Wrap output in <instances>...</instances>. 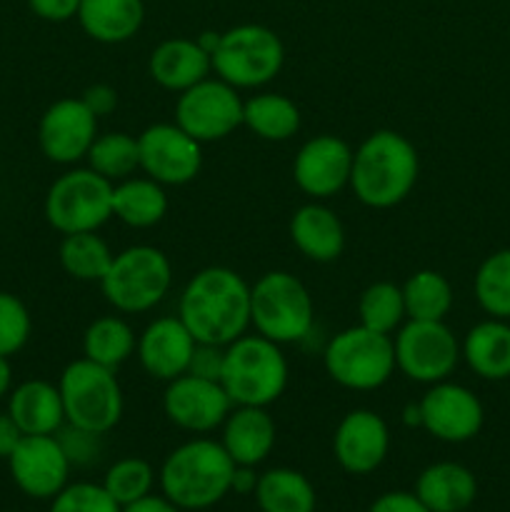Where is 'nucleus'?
<instances>
[{
    "mask_svg": "<svg viewBox=\"0 0 510 512\" xmlns=\"http://www.w3.org/2000/svg\"><path fill=\"white\" fill-rule=\"evenodd\" d=\"M178 318L195 343L225 348L250 325V285L230 268L200 270L180 295Z\"/></svg>",
    "mask_w": 510,
    "mask_h": 512,
    "instance_id": "1",
    "label": "nucleus"
},
{
    "mask_svg": "<svg viewBox=\"0 0 510 512\" xmlns=\"http://www.w3.org/2000/svg\"><path fill=\"white\" fill-rule=\"evenodd\" d=\"M418 170V150L405 135L395 130H375L353 153L350 188L368 208H393L415 188Z\"/></svg>",
    "mask_w": 510,
    "mask_h": 512,
    "instance_id": "2",
    "label": "nucleus"
},
{
    "mask_svg": "<svg viewBox=\"0 0 510 512\" xmlns=\"http://www.w3.org/2000/svg\"><path fill=\"white\" fill-rule=\"evenodd\" d=\"M235 463L223 443L195 438L175 448L160 468V488L180 510H208L218 505L233 485Z\"/></svg>",
    "mask_w": 510,
    "mask_h": 512,
    "instance_id": "3",
    "label": "nucleus"
},
{
    "mask_svg": "<svg viewBox=\"0 0 510 512\" xmlns=\"http://www.w3.org/2000/svg\"><path fill=\"white\" fill-rule=\"evenodd\" d=\"M220 385L233 405L268 408L288 388V360L273 340L240 335L225 345Z\"/></svg>",
    "mask_w": 510,
    "mask_h": 512,
    "instance_id": "4",
    "label": "nucleus"
},
{
    "mask_svg": "<svg viewBox=\"0 0 510 512\" xmlns=\"http://www.w3.org/2000/svg\"><path fill=\"white\" fill-rule=\"evenodd\" d=\"M315 320L313 298L295 275L270 270L250 285V325L278 345L310 335Z\"/></svg>",
    "mask_w": 510,
    "mask_h": 512,
    "instance_id": "5",
    "label": "nucleus"
},
{
    "mask_svg": "<svg viewBox=\"0 0 510 512\" xmlns=\"http://www.w3.org/2000/svg\"><path fill=\"white\" fill-rule=\"evenodd\" d=\"M65 423L88 433L105 435L123 418V390L115 370L88 358L73 360L60 375Z\"/></svg>",
    "mask_w": 510,
    "mask_h": 512,
    "instance_id": "6",
    "label": "nucleus"
},
{
    "mask_svg": "<svg viewBox=\"0 0 510 512\" xmlns=\"http://www.w3.org/2000/svg\"><path fill=\"white\" fill-rule=\"evenodd\" d=\"M170 283L173 268L168 255L153 245H133L115 255L100 288L120 313H145L168 295Z\"/></svg>",
    "mask_w": 510,
    "mask_h": 512,
    "instance_id": "7",
    "label": "nucleus"
},
{
    "mask_svg": "<svg viewBox=\"0 0 510 512\" xmlns=\"http://www.w3.org/2000/svg\"><path fill=\"white\" fill-rule=\"evenodd\" d=\"M215 75L238 88H260L283 70L285 48L265 25L245 23L220 33V43L210 55Z\"/></svg>",
    "mask_w": 510,
    "mask_h": 512,
    "instance_id": "8",
    "label": "nucleus"
},
{
    "mask_svg": "<svg viewBox=\"0 0 510 512\" xmlns=\"http://www.w3.org/2000/svg\"><path fill=\"white\" fill-rule=\"evenodd\" d=\"M45 218L58 233H88L113 218V183L93 168L60 175L45 195Z\"/></svg>",
    "mask_w": 510,
    "mask_h": 512,
    "instance_id": "9",
    "label": "nucleus"
},
{
    "mask_svg": "<svg viewBox=\"0 0 510 512\" xmlns=\"http://www.w3.org/2000/svg\"><path fill=\"white\" fill-rule=\"evenodd\" d=\"M395 368L393 338L363 325L338 333L325 348V370L348 390H378Z\"/></svg>",
    "mask_w": 510,
    "mask_h": 512,
    "instance_id": "10",
    "label": "nucleus"
},
{
    "mask_svg": "<svg viewBox=\"0 0 510 512\" xmlns=\"http://www.w3.org/2000/svg\"><path fill=\"white\" fill-rule=\"evenodd\" d=\"M395 365L415 383H440L455 370L460 345L443 320H410L395 335Z\"/></svg>",
    "mask_w": 510,
    "mask_h": 512,
    "instance_id": "11",
    "label": "nucleus"
},
{
    "mask_svg": "<svg viewBox=\"0 0 510 512\" xmlns=\"http://www.w3.org/2000/svg\"><path fill=\"white\" fill-rule=\"evenodd\" d=\"M175 125L200 145L223 140L243 125V100L225 80L205 78L180 93L175 103Z\"/></svg>",
    "mask_w": 510,
    "mask_h": 512,
    "instance_id": "12",
    "label": "nucleus"
},
{
    "mask_svg": "<svg viewBox=\"0 0 510 512\" xmlns=\"http://www.w3.org/2000/svg\"><path fill=\"white\" fill-rule=\"evenodd\" d=\"M140 168L160 185H185L203 168V150L175 123H155L138 135Z\"/></svg>",
    "mask_w": 510,
    "mask_h": 512,
    "instance_id": "13",
    "label": "nucleus"
},
{
    "mask_svg": "<svg viewBox=\"0 0 510 512\" xmlns=\"http://www.w3.org/2000/svg\"><path fill=\"white\" fill-rule=\"evenodd\" d=\"M8 465L15 485L28 498L53 500L68 485L70 460L55 435H23Z\"/></svg>",
    "mask_w": 510,
    "mask_h": 512,
    "instance_id": "14",
    "label": "nucleus"
},
{
    "mask_svg": "<svg viewBox=\"0 0 510 512\" xmlns=\"http://www.w3.org/2000/svg\"><path fill=\"white\" fill-rule=\"evenodd\" d=\"M230 408L233 403L218 380H205L190 373L170 380L163 395V410L170 423L190 433H210L220 428Z\"/></svg>",
    "mask_w": 510,
    "mask_h": 512,
    "instance_id": "15",
    "label": "nucleus"
},
{
    "mask_svg": "<svg viewBox=\"0 0 510 512\" xmlns=\"http://www.w3.org/2000/svg\"><path fill=\"white\" fill-rule=\"evenodd\" d=\"M98 138V118L83 98H63L50 105L38 125L40 150L58 165L78 163Z\"/></svg>",
    "mask_w": 510,
    "mask_h": 512,
    "instance_id": "16",
    "label": "nucleus"
},
{
    "mask_svg": "<svg viewBox=\"0 0 510 512\" xmlns=\"http://www.w3.org/2000/svg\"><path fill=\"white\" fill-rule=\"evenodd\" d=\"M418 405L423 428L443 443H465L483 428V405L463 385L433 383Z\"/></svg>",
    "mask_w": 510,
    "mask_h": 512,
    "instance_id": "17",
    "label": "nucleus"
},
{
    "mask_svg": "<svg viewBox=\"0 0 510 512\" xmlns=\"http://www.w3.org/2000/svg\"><path fill=\"white\" fill-rule=\"evenodd\" d=\"M353 150L338 135H315L298 150L293 163L295 185L310 198H333L350 183Z\"/></svg>",
    "mask_w": 510,
    "mask_h": 512,
    "instance_id": "18",
    "label": "nucleus"
},
{
    "mask_svg": "<svg viewBox=\"0 0 510 512\" xmlns=\"http://www.w3.org/2000/svg\"><path fill=\"white\" fill-rule=\"evenodd\" d=\"M390 450L388 423L373 410H350L333 435V453L350 475H368L383 465Z\"/></svg>",
    "mask_w": 510,
    "mask_h": 512,
    "instance_id": "19",
    "label": "nucleus"
},
{
    "mask_svg": "<svg viewBox=\"0 0 510 512\" xmlns=\"http://www.w3.org/2000/svg\"><path fill=\"white\" fill-rule=\"evenodd\" d=\"M138 360L155 380H175L188 373L195 350V338L180 318H158L138 338Z\"/></svg>",
    "mask_w": 510,
    "mask_h": 512,
    "instance_id": "20",
    "label": "nucleus"
},
{
    "mask_svg": "<svg viewBox=\"0 0 510 512\" xmlns=\"http://www.w3.org/2000/svg\"><path fill=\"white\" fill-rule=\"evenodd\" d=\"M223 448L235 465L263 463L275 448V423L265 408L255 405H238L230 410L223 423Z\"/></svg>",
    "mask_w": 510,
    "mask_h": 512,
    "instance_id": "21",
    "label": "nucleus"
},
{
    "mask_svg": "<svg viewBox=\"0 0 510 512\" xmlns=\"http://www.w3.org/2000/svg\"><path fill=\"white\" fill-rule=\"evenodd\" d=\"M290 240L308 260L333 263L345 248V228L333 210L308 203L290 218Z\"/></svg>",
    "mask_w": 510,
    "mask_h": 512,
    "instance_id": "22",
    "label": "nucleus"
},
{
    "mask_svg": "<svg viewBox=\"0 0 510 512\" xmlns=\"http://www.w3.org/2000/svg\"><path fill=\"white\" fill-rule=\"evenodd\" d=\"M148 68L160 88L183 93L208 78L213 63H210V55L198 45V40L170 38L153 50Z\"/></svg>",
    "mask_w": 510,
    "mask_h": 512,
    "instance_id": "23",
    "label": "nucleus"
},
{
    "mask_svg": "<svg viewBox=\"0 0 510 512\" xmlns=\"http://www.w3.org/2000/svg\"><path fill=\"white\" fill-rule=\"evenodd\" d=\"M415 495L430 512H463L478 495L475 475L460 463H433L418 475Z\"/></svg>",
    "mask_w": 510,
    "mask_h": 512,
    "instance_id": "24",
    "label": "nucleus"
},
{
    "mask_svg": "<svg viewBox=\"0 0 510 512\" xmlns=\"http://www.w3.org/2000/svg\"><path fill=\"white\" fill-rule=\"evenodd\" d=\"M8 413L23 435H55L65 423L60 390L45 380H28L18 385L10 395Z\"/></svg>",
    "mask_w": 510,
    "mask_h": 512,
    "instance_id": "25",
    "label": "nucleus"
},
{
    "mask_svg": "<svg viewBox=\"0 0 510 512\" xmlns=\"http://www.w3.org/2000/svg\"><path fill=\"white\" fill-rule=\"evenodd\" d=\"M75 18L98 43H125L145 20L143 0H80Z\"/></svg>",
    "mask_w": 510,
    "mask_h": 512,
    "instance_id": "26",
    "label": "nucleus"
},
{
    "mask_svg": "<svg viewBox=\"0 0 510 512\" xmlns=\"http://www.w3.org/2000/svg\"><path fill=\"white\" fill-rule=\"evenodd\" d=\"M463 355L480 378H510V325H505L503 320H485L475 325L465 335Z\"/></svg>",
    "mask_w": 510,
    "mask_h": 512,
    "instance_id": "27",
    "label": "nucleus"
},
{
    "mask_svg": "<svg viewBox=\"0 0 510 512\" xmlns=\"http://www.w3.org/2000/svg\"><path fill=\"white\" fill-rule=\"evenodd\" d=\"M168 213V195L153 178H125L113 185V215L130 228H153Z\"/></svg>",
    "mask_w": 510,
    "mask_h": 512,
    "instance_id": "28",
    "label": "nucleus"
},
{
    "mask_svg": "<svg viewBox=\"0 0 510 512\" xmlns=\"http://www.w3.org/2000/svg\"><path fill=\"white\" fill-rule=\"evenodd\" d=\"M255 500L263 512H315V488L303 473L290 468H273L258 475Z\"/></svg>",
    "mask_w": 510,
    "mask_h": 512,
    "instance_id": "29",
    "label": "nucleus"
},
{
    "mask_svg": "<svg viewBox=\"0 0 510 512\" xmlns=\"http://www.w3.org/2000/svg\"><path fill=\"white\" fill-rule=\"evenodd\" d=\"M243 125H248L258 138L283 143L300 130V110L285 95H255L243 103Z\"/></svg>",
    "mask_w": 510,
    "mask_h": 512,
    "instance_id": "30",
    "label": "nucleus"
},
{
    "mask_svg": "<svg viewBox=\"0 0 510 512\" xmlns=\"http://www.w3.org/2000/svg\"><path fill=\"white\" fill-rule=\"evenodd\" d=\"M135 345L138 340H135L133 328L115 315L93 320L83 335L85 358L110 370L120 368L135 353Z\"/></svg>",
    "mask_w": 510,
    "mask_h": 512,
    "instance_id": "31",
    "label": "nucleus"
},
{
    "mask_svg": "<svg viewBox=\"0 0 510 512\" xmlns=\"http://www.w3.org/2000/svg\"><path fill=\"white\" fill-rule=\"evenodd\" d=\"M405 318L410 320H443L453 305V288L445 275L435 270H418L403 285Z\"/></svg>",
    "mask_w": 510,
    "mask_h": 512,
    "instance_id": "32",
    "label": "nucleus"
},
{
    "mask_svg": "<svg viewBox=\"0 0 510 512\" xmlns=\"http://www.w3.org/2000/svg\"><path fill=\"white\" fill-rule=\"evenodd\" d=\"M115 255L95 230L65 235L60 243V265L75 280H103Z\"/></svg>",
    "mask_w": 510,
    "mask_h": 512,
    "instance_id": "33",
    "label": "nucleus"
},
{
    "mask_svg": "<svg viewBox=\"0 0 510 512\" xmlns=\"http://www.w3.org/2000/svg\"><path fill=\"white\" fill-rule=\"evenodd\" d=\"M88 165L98 175L113 180H125L133 175L135 168H140V150L138 138L128 133H105L93 140L88 150Z\"/></svg>",
    "mask_w": 510,
    "mask_h": 512,
    "instance_id": "34",
    "label": "nucleus"
},
{
    "mask_svg": "<svg viewBox=\"0 0 510 512\" xmlns=\"http://www.w3.org/2000/svg\"><path fill=\"white\" fill-rule=\"evenodd\" d=\"M360 325L375 333L390 335L405 318L403 288L395 283H373L363 290L358 303Z\"/></svg>",
    "mask_w": 510,
    "mask_h": 512,
    "instance_id": "35",
    "label": "nucleus"
},
{
    "mask_svg": "<svg viewBox=\"0 0 510 512\" xmlns=\"http://www.w3.org/2000/svg\"><path fill=\"white\" fill-rule=\"evenodd\" d=\"M475 298L485 313L510 318V250L490 255L475 275Z\"/></svg>",
    "mask_w": 510,
    "mask_h": 512,
    "instance_id": "36",
    "label": "nucleus"
},
{
    "mask_svg": "<svg viewBox=\"0 0 510 512\" xmlns=\"http://www.w3.org/2000/svg\"><path fill=\"white\" fill-rule=\"evenodd\" d=\"M155 483V473L148 460L143 458H123L110 465L105 473L103 488L108 490L110 498L123 508V505L135 503V500L150 495Z\"/></svg>",
    "mask_w": 510,
    "mask_h": 512,
    "instance_id": "37",
    "label": "nucleus"
},
{
    "mask_svg": "<svg viewBox=\"0 0 510 512\" xmlns=\"http://www.w3.org/2000/svg\"><path fill=\"white\" fill-rule=\"evenodd\" d=\"M48 512H120V505L103 485L73 483L55 495Z\"/></svg>",
    "mask_w": 510,
    "mask_h": 512,
    "instance_id": "38",
    "label": "nucleus"
},
{
    "mask_svg": "<svg viewBox=\"0 0 510 512\" xmlns=\"http://www.w3.org/2000/svg\"><path fill=\"white\" fill-rule=\"evenodd\" d=\"M30 338V313L15 295L0 293V355H15Z\"/></svg>",
    "mask_w": 510,
    "mask_h": 512,
    "instance_id": "39",
    "label": "nucleus"
},
{
    "mask_svg": "<svg viewBox=\"0 0 510 512\" xmlns=\"http://www.w3.org/2000/svg\"><path fill=\"white\" fill-rule=\"evenodd\" d=\"M55 438H58L60 445H63L70 465H88V463H93L100 453V448H98L100 435L88 433V430H80V428H73V425H68L65 430L60 428Z\"/></svg>",
    "mask_w": 510,
    "mask_h": 512,
    "instance_id": "40",
    "label": "nucleus"
},
{
    "mask_svg": "<svg viewBox=\"0 0 510 512\" xmlns=\"http://www.w3.org/2000/svg\"><path fill=\"white\" fill-rule=\"evenodd\" d=\"M223 358H225V348H220V345L195 343L193 358H190V365H188V373L198 375V378H205V380H218L220 383V373H223Z\"/></svg>",
    "mask_w": 510,
    "mask_h": 512,
    "instance_id": "41",
    "label": "nucleus"
},
{
    "mask_svg": "<svg viewBox=\"0 0 510 512\" xmlns=\"http://www.w3.org/2000/svg\"><path fill=\"white\" fill-rule=\"evenodd\" d=\"M368 512H430L423 505V500L415 493H405V490H393V493H383L380 498L373 500Z\"/></svg>",
    "mask_w": 510,
    "mask_h": 512,
    "instance_id": "42",
    "label": "nucleus"
},
{
    "mask_svg": "<svg viewBox=\"0 0 510 512\" xmlns=\"http://www.w3.org/2000/svg\"><path fill=\"white\" fill-rule=\"evenodd\" d=\"M28 5L38 18L50 20V23H65L78 15L80 0H28Z\"/></svg>",
    "mask_w": 510,
    "mask_h": 512,
    "instance_id": "43",
    "label": "nucleus"
},
{
    "mask_svg": "<svg viewBox=\"0 0 510 512\" xmlns=\"http://www.w3.org/2000/svg\"><path fill=\"white\" fill-rule=\"evenodd\" d=\"M83 103L88 105L90 113H93L95 118H100V115L113 113L115 105H118V93L105 83L90 85V88L83 93Z\"/></svg>",
    "mask_w": 510,
    "mask_h": 512,
    "instance_id": "44",
    "label": "nucleus"
},
{
    "mask_svg": "<svg viewBox=\"0 0 510 512\" xmlns=\"http://www.w3.org/2000/svg\"><path fill=\"white\" fill-rule=\"evenodd\" d=\"M20 440H23V430L18 428V423L10 418V413H0V458L8 460Z\"/></svg>",
    "mask_w": 510,
    "mask_h": 512,
    "instance_id": "45",
    "label": "nucleus"
},
{
    "mask_svg": "<svg viewBox=\"0 0 510 512\" xmlns=\"http://www.w3.org/2000/svg\"><path fill=\"white\" fill-rule=\"evenodd\" d=\"M120 512H180V508L170 503L165 495H145V498L135 500V503L123 505Z\"/></svg>",
    "mask_w": 510,
    "mask_h": 512,
    "instance_id": "46",
    "label": "nucleus"
},
{
    "mask_svg": "<svg viewBox=\"0 0 510 512\" xmlns=\"http://www.w3.org/2000/svg\"><path fill=\"white\" fill-rule=\"evenodd\" d=\"M255 485H258V475L253 473V468H248V465H235L233 485H230V490H235V493L240 495H248V493H255Z\"/></svg>",
    "mask_w": 510,
    "mask_h": 512,
    "instance_id": "47",
    "label": "nucleus"
},
{
    "mask_svg": "<svg viewBox=\"0 0 510 512\" xmlns=\"http://www.w3.org/2000/svg\"><path fill=\"white\" fill-rule=\"evenodd\" d=\"M10 380H13V370H10L8 358L0 355V398L10 390Z\"/></svg>",
    "mask_w": 510,
    "mask_h": 512,
    "instance_id": "48",
    "label": "nucleus"
},
{
    "mask_svg": "<svg viewBox=\"0 0 510 512\" xmlns=\"http://www.w3.org/2000/svg\"><path fill=\"white\" fill-rule=\"evenodd\" d=\"M218 43H220V33H213V30H208V33H203V35H200V38H198V45H200V48H203L208 55L215 53V48H218Z\"/></svg>",
    "mask_w": 510,
    "mask_h": 512,
    "instance_id": "49",
    "label": "nucleus"
},
{
    "mask_svg": "<svg viewBox=\"0 0 510 512\" xmlns=\"http://www.w3.org/2000/svg\"><path fill=\"white\" fill-rule=\"evenodd\" d=\"M405 425H423V420H420V405H408L405 408Z\"/></svg>",
    "mask_w": 510,
    "mask_h": 512,
    "instance_id": "50",
    "label": "nucleus"
}]
</instances>
